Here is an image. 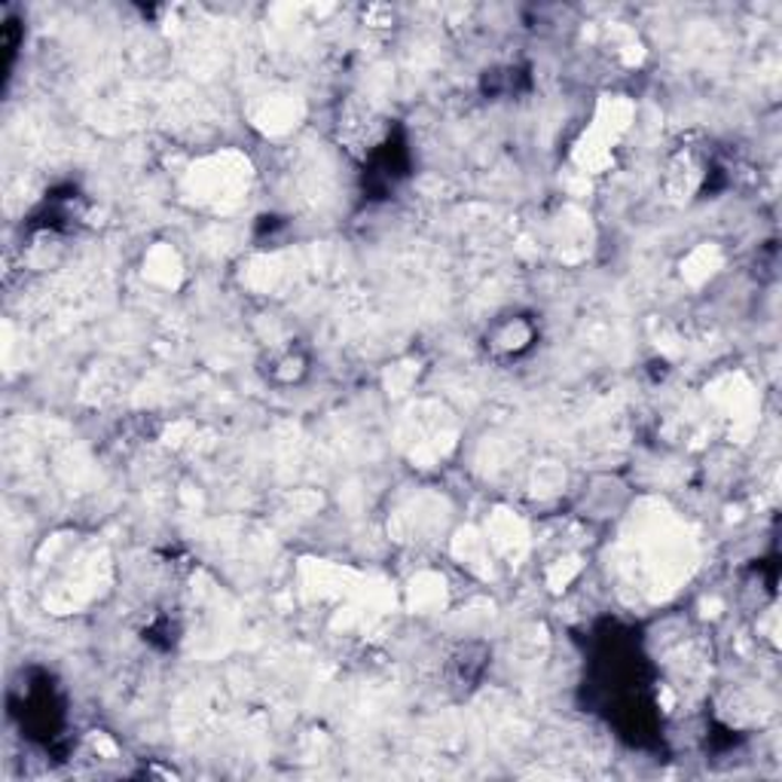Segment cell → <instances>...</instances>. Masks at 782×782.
Here are the masks:
<instances>
[{"instance_id": "1", "label": "cell", "mask_w": 782, "mask_h": 782, "mask_svg": "<svg viewBox=\"0 0 782 782\" xmlns=\"http://www.w3.org/2000/svg\"><path fill=\"white\" fill-rule=\"evenodd\" d=\"M538 328L529 316H507L498 318L493 328L486 330V352H493L495 358H519L535 346Z\"/></svg>"}, {"instance_id": "2", "label": "cell", "mask_w": 782, "mask_h": 782, "mask_svg": "<svg viewBox=\"0 0 782 782\" xmlns=\"http://www.w3.org/2000/svg\"><path fill=\"white\" fill-rule=\"evenodd\" d=\"M486 660H490V651L483 645H462L453 657H450V669H446V679H450V688L459 691V697H467L477 681L483 679V669H486Z\"/></svg>"}, {"instance_id": "3", "label": "cell", "mask_w": 782, "mask_h": 782, "mask_svg": "<svg viewBox=\"0 0 782 782\" xmlns=\"http://www.w3.org/2000/svg\"><path fill=\"white\" fill-rule=\"evenodd\" d=\"M266 377L272 379L276 385H294L306 377V358L294 349H285L269 358V367H266Z\"/></svg>"}]
</instances>
